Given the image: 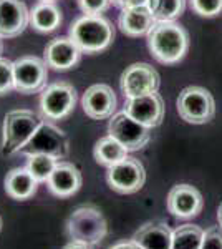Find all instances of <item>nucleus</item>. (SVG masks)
<instances>
[{
	"mask_svg": "<svg viewBox=\"0 0 222 249\" xmlns=\"http://www.w3.org/2000/svg\"><path fill=\"white\" fill-rule=\"evenodd\" d=\"M148 47L159 63L174 65L189 50V34L176 22H156L148 34Z\"/></svg>",
	"mask_w": 222,
	"mask_h": 249,
	"instance_id": "1",
	"label": "nucleus"
},
{
	"mask_svg": "<svg viewBox=\"0 0 222 249\" xmlns=\"http://www.w3.org/2000/svg\"><path fill=\"white\" fill-rule=\"evenodd\" d=\"M43 122L45 118L32 110L18 108V110L9 111L3 118L2 148H0L2 155L12 156L20 153Z\"/></svg>",
	"mask_w": 222,
	"mask_h": 249,
	"instance_id": "2",
	"label": "nucleus"
},
{
	"mask_svg": "<svg viewBox=\"0 0 222 249\" xmlns=\"http://www.w3.org/2000/svg\"><path fill=\"white\" fill-rule=\"evenodd\" d=\"M70 37L82 52L96 53L111 45L115 38V29L110 20L103 15H82L71 23Z\"/></svg>",
	"mask_w": 222,
	"mask_h": 249,
	"instance_id": "3",
	"label": "nucleus"
},
{
	"mask_svg": "<svg viewBox=\"0 0 222 249\" xmlns=\"http://www.w3.org/2000/svg\"><path fill=\"white\" fill-rule=\"evenodd\" d=\"M67 232L71 241L86 243L90 246L100 244L108 234V224L103 213L95 206H82L68 218Z\"/></svg>",
	"mask_w": 222,
	"mask_h": 249,
	"instance_id": "4",
	"label": "nucleus"
},
{
	"mask_svg": "<svg viewBox=\"0 0 222 249\" xmlns=\"http://www.w3.org/2000/svg\"><path fill=\"white\" fill-rule=\"evenodd\" d=\"M177 113L192 124L209 123L216 115V102L211 91L203 87H188L177 96Z\"/></svg>",
	"mask_w": 222,
	"mask_h": 249,
	"instance_id": "5",
	"label": "nucleus"
},
{
	"mask_svg": "<svg viewBox=\"0 0 222 249\" xmlns=\"http://www.w3.org/2000/svg\"><path fill=\"white\" fill-rule=\"evenodd\" d=\"M76 105V90L68 82H55L40 95V113L48 122L67 118Z\"/></svg>",
	"mask_w": 222,
	"mask_h": 249,
	"instance_id": "6",
	"label": "nucleus"
},
{
	"mask_svg": "<svg viewBox=\"0 0 222 249\" xmlns=\"http://www.w3.org/2000/svg\"><path fill=\"white\" fill-rule=\"evenodd\" d=\"M20 153L25 156L38 153L48 155L62 161L70 153V143H68L67 135L60 128H56L55 124L48 122H43Z\"/></svg>",
	"mask_w": 222,
	"mask_h": 249,
	"instance_id": "7",
	"label": "nucleus"
},
{
	"mask_svg": "<svg viewBox=\"0 0 222 249\" xmlns=\"http://www.w3.org/2000/svg\"><path fill=\"white\" fill-rule=\"evenodd\" d=\"M106 181L113 191L120 193V195H133L144 186L146 171L139 160L126 156L123 161L108 168Z\"/></svg>",
	"mask_w": 222,
	"mask_h": 249,
	"instance_id": "8",
	"label": "nucleus"
},
{
	"mask_svg": "<svg viewBox=\"0 0 222 249\" xmlns=\"http://www.w3.org/2000/svg\"><path fill=\"white\" fill-rule=\"evenodd\" d=\"M108 133L115 140H118L128 151H138L146 146L151 140V128L136 122L124 110L111 116Z\"/></svg>",
	"mask_w": 222,
	"mask_h": 249,
	"instance_id": "9",
	"label": "nucleus"
},
{
	"mask_svg": "<svg viewBox=\"0 0 222 249\" xmlns=\"http://www.w3.org/2000/svg\"><path fill=\"white\" fill-rule=\"evenodd\" d=\"M15 90L23 95L38 93L47 87L48 65L38 57H20L14 62Z\"/></svg>",
	"mask_w": 222,
	"mask_h": 249,
	"instance_id": "10",
	"label": "nucleus"
},
{
	"mask_svg": "<svg viewBox=\"0 0 222 249\" xmlns=\"http://www.w3.org/2000/svg\"><path fill=\"white\" fill-rule=\"evenodd\" d=\"M161 78L154 67L149 63L139 62L133 63L121 73L120 87L124 98H135V96L154 93L159 88Z\"/></svg>",
	"mask_w": 222,
	"mask_h": 249,
	"instance_id": "11",
	"label": "nucleus"
},
{
	"mask_svg": "<svg viewBox=\"0 0 222 249\" xmlns=\"http://www.w3.org/2000/svg\"><path fill=\"white\" fill-rule=\"evenodd\" d=\"M124 111L144 126L154 128L163 123L164 102L161 95L154 91V93L128 98L126 103H124Z\"/></svg>",
	"mask_w": 222,
	"mask_h": 249,
	"instance_id": "12",
	"label": "nucleus"
},
{
	"mask_svg": "<svg viewBox=\"0 0 222 249\" xmlns=\"http://www.w3.org/2000/svg\"><path fill=\"white\" fill-rule=\"evenodd\" d=\"M116 95L113 88L106 83H96L86 88L82 98V107L86 116L91 120H106L111 118L116 111Z\"/></svg>",
	"mask_w": 222,
	"mask_h": 249,
	"instance_id": "13",
	"label": "nucleus"
},
{
	"mask_svg": "<svg viewBox=\"0 0 222 249\" xmlns=\"http://www.w3.org/2000/svg\"><path fill=\"white\" fill-rule=\"evenodd\" d=\"M168 211L176 218L191 219L203 211L204 201L199 190L191 184H176L168 195Z\"/></svg>",
	"mask_w": 222,
	"mask_h": 249,
	"instance_id": "14",
	"label": "nucleus"
},
{
	"mask_svg": "<svg viewBox=\"0 0 222 249\" xmlns=\"http://www.w3.org/2000/svg\"><path fill=\"white\" fill-rule=\"evenodd\" d=\"M30 23V10L23 0L0 2V38H15Z\"/></svg>",
	"mask_w": 222,
	"mask_h": 249,
	"instance_id": "15",
	"label": "nucleus"
},
{
	"mask_svg": "<svg viewBox=\"0 0 222 249\" xmlns=\"http://www.w3.org/2000/svg\"><path fill=\"white\" fill-rule=\"evenodd\" d=\"M83 52L71 37H56L45 47L43 60L55 70H70L80 62Z\"/></svg>",
	"mask_w": 222,
	"mask_h": 249,
	"instance_id": "16",
	"label": "nucleus"
},
{
	"mask_svg": "<svg viewBox=\"0 0 222 249\" xmlns=\"http://www.w3.org/2000/svg\"><path fill=\"white\" fill-rule=\"evenodd\" d=\"M48 190L58 198H70L82 188V173L75 164L58 161L53 173L48 178Z\"/></svg>",
	"mask_w": 222,
	"mask_h": 249,
	"instance_id": "17",
	"label": "nucleus"
},
{
	"mask_svg": "<svg viewBox=\"0 0 222 249\" xmlns=\"http://www.w3.org/2000/svg\"><path fill=\"white\" fill-rule=\"evenodd\" d=\"M154 23L156 20L148 7H126L121 10L118 18L121 32L133 38L148 35Z\"/></svg>",
	"mask_w": 222,
	"mask_h": 249,
	"instance_id": "18",
	"label": "nucleus"
},
{
	"mask_svg": "<svg viewBox=\"0 0 222 249\" xmlns=\"http://www.w3.org/2000/svg\"><path fill=\"white\" fill-rule=\"evenodd\" d=\"M141 249H172V231L164 223H148L133 236Z\"/></svg>",
	"mask_w": 222,
	"mask_h": 249,
	"instance_id": "19",
	"label": "nucleus"
},
{
	"mask_svg": "<svg viewBox=\"0 0 222 249\" xmlns=\"http://www.w3.org/2000/svg\"><path fill=\"white\" fill-rule=\"evenodd\" d=\"M38 181L27 168H15L5 178V191L10 198L23 201L37 193Z\"/></svg>",
	"mask_w": 222,
	"mask_h": 249,
	"instance_id": "20",
	"label": "nucleus"
},
{
	"mask_svg": "<svg viewBox=\"0 0 222 249\" xmlns=\"http://www.w3.org/2000/svg\"><path fill=\"white\" fill-rule=\"evenodd\" d=\"M62 23V10L55 5V2H38L30 10V25L37 32L48 34L53 32Z\"/></svg>",
	"mask_w": 222,
	"mask_h": 249,
	"instance_id": "21",
	"label": "nucleus"
},
{
	"mask_svg": "<svg viewBox=\"0 0 222 249\" xmlns=\"http://www.w3.org/2000/svg\"><path fill=\"white\" fill-rule=\"evenodd\" d=\"M128 153H130V151H128L118 140H115L110 135L104 136V138H100L98 142L95 143V148H93V156H95L96 163L106 168L123 161L128 156Z\"/></svg>",
	"mask_w": 222,
	"mask_h": 249,
	"instance_id": "22",
	"label": "nucleus"
},
{
	"mask_svg": "<svg viewBox=\"0 0 222 249\" xmlns=\"http://www.w3.org/2000/svg\"><path fill=\"white\" fill-rule=\"evenodd\" d=\"M148 9L156 22H174L184 14L186 0H149Z\"/></svg>",
	"mask_w": 222,
	"mask_h": 249,
	"instance_id": "23",
	"label": "nucleus"
},
{
	"mask_svg": "<svg viewBox=\"0 0 222 249\" xmlns=\"http://www.w3.org/2000/svg\"><path fill=\"white\" fill-rule=\"evenodd\" d=\"M204 231L196 224H184L172 231V249H201Z\"/></svg>",
	"mask_w": 222,
	"mask_h": 249,
	"instance_id": "24",
	"label": "nucleus"
},
{
	"mask_svg": "<svg viewBox=\"0 0 222 249\" xmlns=\"http://www.w3.org/2000/svg\"><path fill=\"white\" fill-rule=\"evenodd\" d=\"M58 164V160L53 158V156L48 155H28L27 156V170L34 175V178L37 179L38 183L48 181L50 175L53 173V170Z\"/></svg>",
	"mask_w": 222,
	"mask_h": 249,
	"instance_id": "25",
	"label": "nucleus"
},
{
	"mask_svg": "<svg viewBox=\"0 0 222 249\" xmlns=\"http://www.w3.org/2000/svg\"><path fill=\"white\" fill-rule=\"evenodd\" d=\"M15 90V77H14V62L0 57V95Z\"/></svg>",
	"mask_w": 222,
	"mask_h": 249,
	"instance_id": "26",
	"label": "nucleus"
},
{
	"mask_svg": "<svg viewBox=\"0 0 222 249\" xmlns=\"http://www.w3.org/2000/svg\"><path fill=\"white\" fill-rule=\"evenodd\" d=\"M191 9L201 17H216L222 12V0H189Z\"/></svg>",
	"mask_w": 222,
	"mask_h": 249,
	"instance_id": "27",
	"label": "nucleus"
},
{
	"mask_svg": "<svg viewBox=\"0 0 222 249\" xmlns=\"http://www.w3.org/2000/svg\"><path fill=\"white\" fill-rule=\"evenodd\" d=\"M111 5V0H78V7L85 15H102Z\"/></svg>",
	"mask_w": 222,
	"mask_h": 249,
	"instance_id": "28",
	"label": "nucleus"
},
{
	"mask_svg": "<svg viewBox=\"0 0 222 249\" xmlns=\"http://www.w3.org/2000/svg\"><path fill=\"white\" fill-rule=\"evenodd\" d=\"M201 249H222V228L214 226L204 232Z\"/></svg>",
	"mask_w": 222,
	"mask_h": 249,
	"instance_id": "29",
	"label": "nucleus"
},
{
	"mask_svg": "<svg viewBox=\"0 0 222 249\" xmlns=\"http://www.w3.org/2000/svg\"><path fill=\"white\" fill-rule=\"evenodd\" d=\"M63 249H93V246L86 243H80V241H70Z\"/></svg>",
	"mask_w": 222,
	"mask_h": 249,
	"instance_id": "30",
	"label": "nucleus"
},
{
	"mask_svg": "<svg viewBox=\"0 0 222 249\" xmlns=\"http://www.w3.org/2000/svg\"><path fill=\"white\" fill-rule=\"evenodd\" d=\"M110 249H141L138 244H135L133 241H124V243H118V244H115L113 248Z\"/></svg>",
	"mask_w": 222,
	"mask_h": 249,
	"instance_id": "31",
	"label": "nucleus"
},
{
	"mask_svg": "<svg viewBox=\"0 0 222 249\" xmlns=\"http://www.w3.org/2000/svg\"><path fill=\"white\" fill-rule=\"evenodd\" d=\"M148 2L149 0H128L126 7H148ZM124 7V9H126Z\"/></svg>",
	"mask_w": 222,
	"mask_h": 249,
	"instance_id": "32",
	"label": "nucleus"
},
{
	"mask_svg": "<svg viewBox=\"0 0 222 249\" xmlns=\"http://www.w3.org/2000/svg\"><path fill=\"white\" fill-rule=\"evenodd\" d=\"M111 2H113V5H115V7L124 9V7H126V3H128V0H111Z\"/></svg>",
	"mask_w": 222,
	"mask_h": 249,
	"instance_id": "33",
	"label": "nucleus"
},
{
	"mask_svg": "<svg viewBox=\"0 0 222 249\" xmlns=\"http://www.w3.org/2000/svg\"><path fill=\"white\" fill-rule=\"evenodd\" d=\"M217 221H219V226L222 228V203L219 206V211H217Z\"/></svg>",
	"mask_w": 222,
	"mask_h": 249,
	"instance_id": "34",
	"label": "nucleus"
},
{
	"mask_svg": "<svg viewBox=\"0 0 222 249\" xmlns=\"http://www.w3.org/2000/svg\"><path fill=\"white\" fill-rule=\"evenodd\" d=\"M40 2H55V0H40Z\"/></svg>",
	"mask_w": 222,
	"mask_h": 249,
	"instance_id": "35",
	"label": "nucleus"
},
{
	"mask_svg": "<svg viewBox=\"0 0 222 249\" xmlns=\"http://www.w3.org/2000/svg\"><path fill=\"white\" fill-rule=\"evenodd\" d=\"M0 228H2V218H0Z\"/></svg>",
	"mask_w": 222,
	"mask_h": 249,
	"instance_id": "36",
	"label": "nucleus"
},
{
	"mask_svg": "<svg viewBox=\"0 0 222 249\" xmlns=\"http://www.w3.org/2000/svg\"><path fill=\"white\" fill-rule=\"evenodd\" d=\"M0 2H2V0H0Z\"/></svg>",
	"mask_w": 222,
	"mask_h": 249,
	"instance_id": "37",
	"label": "nucleus"
},
{
	"mask_svg": "<svg viewBox=\"0 0 222 249\" xmlns=\"http://www.w3.org/2000/svg\"><path fill=\"white\" fill-rule=\"evenodd\" d=\"M0 48H2V47H0Z\"/></svg>",
	"mask_w": 222,
	"mask_h": 249,
	"instance_id": "38",
	"label": "nucleus"
}]
</instances>
